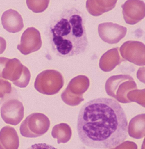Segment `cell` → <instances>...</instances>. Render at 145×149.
I'll use <instances>...</instances> for the list:
<instances>
[{
    "instance_id": "11",
    "label": "cell",
    "mask_w": 145,
    "mask_h": 149,
    "mask_svg": "<svg viewBox=\"0 0 145 149\" xmlns=\"http://www.w3.org/2000/svg\"><path fill=\"white\" fill-rule=\"evenodd\" d=\"M99 34L103 42L108 44H117L126 35L127 28L125 26L111 22L99 25Z\"/></svg>"
},
{
    "instance_id": "17",
    "label": "cell",
    "mask_w": 145,
    "mask_h": 149,
    "mask_svg": "<svg viewBox=\"0 0 145 149\" xmlns=\"http://www.w3.org/2000/svg\"><path fill=\"white\" fill-rule=\"evenodd\" d=\"M129 136L137 139H142L145 136V114L137 115L129 122L128 126Z\"/></svg>"
},
{
    "instance_id": "2",
    "label": "cell",
    "mask_w": 145,
    "mask_h": 149,
    "mask_svg": "<svg viewBox=\"0 0 145 149\" xmlns=\"http://www.w3.org/2000/svg\"><path fill=\"white\" fill-rule=\"evenodd\" d=\"M83 13L75 8H67L55 15L47 33L52 49L61 57L83 54L88 46Z\"/></svg>"
},
{
    "instance_id": "12",
    "label": "cell",
    "mask_w": 145,
    "mask_h": 149,
    "mask_svg": "<svg viewBox=\"0 0 145 149\" xmlns=\"http://www.w3.org/2000/svg\"><path fill=\"white\" fill-rule=\"evenodd\" d=\"M121 8L124 19L128 24L134 25L144 18L145 5L143 1L128 0Z\"/></svg>"
},
{
    "instance_id": "23",
    "label": "cell",
    "mask_w": 145,
    "mask_h": 149,
    "mask_svg": "<svg viewBox=\"0 0 145 149\" xmlns=\"http://www.w3.org/2000/svg\"><path fill=\"white\" fill-rule=\"evenodd\" d=\"M6 49V40L2 37H0V54H3Z\"/></svg>"
},
{
    "instance_id": "20",
    "label": "cell",
    "mask_w": 145,
    "mask_h": 149,
    "mask_svg": "<svg viewBox=\"0 0 145 149\" xmlns=\"http://www.w3.org/2000/svg\"><path fill=\"white\" fill-rule=\"evenodd\" d=\"M26 3L32 11L35 13H40L47 8L49 1H27Z\"/></svg>"
},
{
    "instance_id": "1",
    "label": "cell",
    "mask_w": 145,
    "mask_h": 149,
    "mask_svg": "<svg viewBox=\"0 0 145 149\" xmlns=\"http://www.w3.org/2000/svg\"><path fill=\"white\" fill-rule=\"evenodd\" d=\"M77 131L81 143L88 147L115 148L127 138L126 115L117 100L95 99L81 107Z\"/></svg>"
},
{
    "instance_id": "13",
    "label": "cell",
    "mask_w": 145,
    "mask_h": 149,
    "mask_svg": "<svg viewBox=\"0 0 145 149\" xmlns=\"http://www.w3.org/2000/svg\"><path fill=\"white\" fill-rule=\"evenodd\" d=\"M1 23L4 29L10 33L19 32L24 28L22 15L18 12L13 9H9L3 13Z\"/></svg>"
},
{
    "instance_id": "10",
    "label": "cell",
    "mask_w": 145,
    "mask_h": 149,
    "mask_svg": "<svg viewBox=\"0 0 145 149\" xmlns=\"http://www.w3.org/2000/svg\"><path fill=\"white\" fill-rule=\"evenodd\" d=\"M41 46L42 40L40 31L33 27H31L23 33L17 49L23 55H28L40 50Z\"/></svg>"
},
{
    "instance_id": "8",
    "label": "cell",
    "mask_w": 145,
    "mask_h": 149,
    "mask_svg": "<svg viewBox=\"0 0 145 149\" xmlns=\"http://www.w3.org/2000/svg\"><path fill=\"white\" fill-rule=\"evenodd\" d=\"M0 113L6 124L17 125L24 118V108L23 103L18 99L9 98L3 103Z\"/></svg>"
},
{
    "instance_id": "3",
    "label": "cell",
    "mask_w": 145,
    "mask_h": 149,
    "mask_svg": "<svg viewBox=\"0 0 145 149\" xmlns=\"http://www.w3.org/2000/svg\"><path fill=\"white\" fill-rule=\"evenodd\" d=\"M137 89L133 77L127 74H120L110 77L105 84V90L108 96L123 104L130 103L127 97L128 93Z\"/></svg>"
},
{
    "instance_id": "14",
    "label": "cell",
    "mask_w": 145,
    "mask_h": 149,
    "mask_svg": "<svg viewBox=\"0 0 145 149\" xmlns=\"http://www.w3.org/2000/svg\"><path fill=\"white\" fill-rule=\"evenodd\" d=\"M124 60L120 56L119 48L111 49L101 57L99 62L100 68L104 72H110Z\"/></svg>"
},
{
    "instance_id": "6",
    "label": "cell",
    "mask_w": 145,
    "mask_h": 149,
    "mask_svg": "<svg viewBox=\"0 0 145 149\" xmlns=\"http://www.w3.org/2000/svg\"><path fill=\"white\" fill-rule=\"evenodd\" d=\"M89 86L90 81L87 76H76L70 81L66 89L62 93L61 99L68 105L77 106L84 100L83 94L88 90Z\"/></svg>"
},
{
    "instance_id": "9",
    "label": "cell",
    "mask_w": 145,
    "mask_h": 149,
    "mask_svg": "<svg viewBox=\"0 0 145 149\" xmlns=\"http://www.w3.org/2000/svg\"><path fill=\"white\" fill-rule=\"evenodd\" d=\"M124 60L137 66L145 65V46L138 41H128L124 43L120 49Z\"/></svg>"
},
{
    "instance_id": "4",
    "label": "cell",
    "mask_w": 145,
    "mask_h": 149,
    "mask_svg": "<svg viewBox=\"0 0 145 149\" xmlns=\"http://www.w3.org/2000/svg\"><path fill=\"white\" fill-rule=\"evenodd\" d=\"M63 85L64 79L62 74L53 70H47L40 73L34 84L36 90L46 95L58 93Z\"/></svg>"
},
{
    "instance_id": "18",
    "label": "cell",
    "mask_w": 145,
    "mask_h": 149,
    "mask_svg": "<svg viewBox=\"0 0 145 149\" xmlns=\"http://www.w3.org/2000/svg\"><path fill=\"white\" fill-rule=\"evenodd\" d=\"M52 136L57 139V143H67L72 136L71 127L67 124L61 123L55 125L52 130Z\"/></svg>"
},
{
    "instance_id": "22",
    "label": "cell",
    "mask_w": 145,
    "mask_h": 149,
    "mask_svg": "<svg viewBox=\"0 0 145 149\" xmlns=\"http://www.w3.org/2000/svg\"><path fill=\"white\" fill-rule=\"evenodd\" d=\"M9 58L6 57H0V78H2V73L4 67Z\"/></svg>"
},
{
    "instance_id": "15",
    "label": "cell",
    "mask_w": 145,
    "mask_h": 149,
    "mask_svg": "<svg viewBox=\"0 0 145 149\" xmlns=\"http://www.w3.org/2000/svg\"><path fill=\"white\" fill-rule=\"evenodd\" d=\"M19 145L17 131L10 126L3 127L0 131V149H17Z\"/></svg>"
},
{
    "instance_id": "5",
    "label": "cell",
    "mask_w": 145,
    "mask_h": 149,
    "mask_svg": "<svg viewBox=\"0 0 145 149\" xmlns=\"http://www.w3.org/2000/svg\"><path fill=\"white\" fill-rule=\"evenodd\" d=\"M50 120L43 113H34L27 116L20 125L21 134L26 138H38L49 130Z\"/></svg>"
},
{
    "instance_id": "16",
    "label": "cell",
    "mask_w": 145,
    "mask_h": 149,
    "mask_svg": "<svg viewBox=\"0 0 145 149\" xmlns=\"http://www.w3.org/2000/svg\"><path fill=\"white\" fill-rule=\"evenodd\" d=\"M116 0H88L86 8L87 12L94 17L112 10L117 4Z\"/></svg>"
},
{
    "instance_id": "21",
    "label": "cell",
    "mask_w": 145,
    "mask_h": 149,
    "mask_svg": "<svg viewBox=\"0 0 145 149\" xmlns=\"http://www.w3.org/2000/svg\"><path fill=\"white\" fill-rule=\"evenodd\" d=\"M12 92V85L8 81L0 79V99H3Z\"/></svg>"
},
{
    "instance_id": "19",
    "label": "cell",
    "mask_w": 145,
    "mask_h": 149,
    "mask_svg": "<svg viewBox=\"0 0 145 149\" xmlns=\"http://www.w3.org/2000/svg\"><path fill=\"white\" fill-rule=\"evenodd\" d=\"M127 97L130 102H135L144 107V89L142 90L137 89L131 90L128 93Z\"/></svg>"
},
{
    "instance_id": "7",
    "label": "cell",
    "mask_w": 145,
    "mask_h": 149,
    "mask_svg": "<svg viewBox=\"0 0 145 149\" xmlns=\"http://www.w3.org/2000/svg\"><path fill=\"white\" fill-rule=\"evenodd\" d=\"M2 78L9 80L19 88H26L31 80V72L17 58L9 59L2 73Z\"/></svg>"
}]
</instances>
